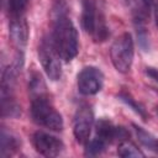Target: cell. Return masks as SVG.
<instances>
[{
    "label": "cell",
    "mask_w": 158,
    "mask_h": 158,
    "mask_svg": "<svg viewBox=\"0 0 158 158\" xmlns=\"http://www.w3.org/2000/svg\"><path fill=\"white\" fill-rule=\"evenodd\" d=\"M117 154L120 157H144V153L131 141L122 139L117 148Z\"/></svg>",
    "instance_id": "7c38bea8"
},
{
    "label": "cell",
    "mask_w": 158,
    "mask_h": 158,
    "mask_svg": "<svg viewBox=\"0 0 158 158\" xmlns=\"http://www.w3.org/2000/svg\"><path fill=\"white\" fill-rule=\"evenodd\" d=\"M153 9H154V19H156V23L158 27V0H154L153 2Z\"/></svg>",
    "instance_id": "d6986e66"
},
{
    "label": "cell",
    "mask_w": 158,
    "mask_h": 158,
    "mask_svg": "<svg viewBox=\"0 0 158 158\" xmlns=\"http://www.w3.org/2000/svg\"><path fill=\"white\" fill-rule=\"evenodd\" d=\"M81 9V26L85 32L91 35L95 42L105 41L109 32L104 14L98 9L95 0H83Z\"/></svg>",
    "instance_id": "7a4b0ae2"
},
{
    "label": "cell",
    "mask_w": 158,
    "mask_h": 158,
    "mask_svg": "<svg viewBox=\"0 0 158 158\" xmlns=\"http://www.w3.org/2000/svg\"><path fill=\"white\" fill-rule=\"evenodd\" d=\"M10 36L14 43H16V46H19L20 48L26 46L27 38H28V27H27L26 21L21 19L20 16H14V19L11 20Z\"/></svg>",
    "instance_id": "30bf717a"
},
{
    "label": "cell",
    "mask_w": 158,
    "mask_h": 158,
    "mask_svg": "<svg viewBox=\"0 0 158 158\" xmlns=\"http://www.w3.org/2000/svg\"><path fill=\"white\" fill-rule=\"evenodd\" d=\"M1 107H2V116L16 117V116H19L21 114L20 106L15 101H12L11 99H7V98H2Z\"/></svg>",
    "instance_id": "9a60e30c"
},
{
    "label": "cell",
    "mask_w": 158,
    "mask_h": 158,
    "mask_svg": "<svg viewBox=\"0 0 158 158\" xmlns=\"http://www.w3.org/2000/svg\"><path fill=\"white\" fill-rule=\"evenodd\" d=\"M93 122H94V115L89 106H81L80 109H78L74 116V125H73V133L77 142L81 144H86L89 142Z\"/></svg>",
    "instance_id": "52a82bcc"
},
{
    "label": "cell",
    "mask_w": 158,
    "mask_h": 158,
    "mask_svg": "<svg viewBox=\"0 0 158 158\" xmlns=\"http://www.w3.org/2000/svg\"><path fill=\"white\" fill-rule=\"evenodd\" d=\"M78 90L83 95H95L102 89L104 74L102 72L93 65L85 67L78 74Z\"/></svg>",
    "instance_id": "8992f818"
},
{
    "label": "cell",
    "mask_w": 158,
    "mask_h": 158,
    "mask_svg": "<svg viewBox=\"0 0 158 158\" xmlns=\"http://www.w3.org/2000/svg\"><path fill=\"white\" fill-rule=\"evenodd\" d=\"M27 2H28V0H7L9 11L14 16H20L21 12L27 6Z\"/></svg>",
    "instance_id": "e0dca14e"
},
{
    "label": "cell",
    "mask_w": 158,
    "mask_h": 158,
    "mask_svg": "<svg viewBox=\"0 0 158 158\" xmlns=\"http://www.w3.org/2000/svg\"><path fill=\"white\" fill-rule=\"evenodd\" d=\"M0 156L1 157H10L12 156L19 146H20V142L17 139V137H15L11 132L6 131L5 128L1 130V138H0Z\"/></svg>",
    "instance_id": "8fae6325"
},
{
    "label": "cell",
    "mask_w": 158,
    "mask_h": 158,
    "mask_svg": "<svg viewBox=\"0 0 158 158\" xmlns=\"http://www.w3.org/2000/svg\"><path fill=\"white\" fill-rule=\"evenodd\" d=\"M127 136V132L123 127H117L114 126L112 122L101 118L96 123V137L102 139L106 143H111L115 139H123Z\"/></svg>",
    "instance_id": "9c48e42d"
},
{
    "label": "cell",
    "mask_w": 158,
    "mask_h": 158,
    "mask_svg": "<svg viewBox=\"0 0 158 158\" xmlns=\"http://www.w3.org/2000/svg\"><path fill=\"white\" fill-rule=\"evenodd\" d=\"M146 74H147L149 78H152L156 83H158V69L152 68V67H147V68H146Z\"/></svg>",
    "instance_id": "ac0fdd59"
},
{
    "label": "cell",
    "mask_w": 158,
    "mask_h": 158,
    "mask_svg": "<svg viewBox=\"0 0 158 158\" xmlns=\"http://www.w3.org/2000/svg\"><path fill=\"white\" fill-rule=\"evenodd\" d=\"M133 127H135V131H136V133H137V137H138L139 142H141L143 146H146L147 148H149L151 151L157 152V151H158V139L154 138L151 133H148V132H147L146 130H143L142 127L136 126V125H133Z\"/></svg>",
    "instance_id": "4fadbf2b"
},
{
    "label": "cell",
    "mask_w": 158,
    "mask_h": 158,
    "mask_svg": "<svg viewBox=\"0 0 158 158\" xmlns=\"http://www.w3.org/2000/svg\"><path fill=\"white\" fill-rule=\"evenodd\" d=\"M157 153H158V151H157Z\"/></svg>",
    "instance_id": "ffe728a7"
},
{
    "label": "cell",
    "mask_w": 158,
    "mask_h": 158,
    "mask_svg": "<svg viewBox=\"0 0 158 158\" xmlns=\"http://www.w3.org/2000/svg\"><path fill=\"white\" fill-rule=\"evenodd\" d=\"M118 98H120V100H122L128 107H131L136 114H138L143 120H146V117H147V115H146V112H144V109L139 105V104H137L128 94H126V93H121L120 95H118Z\"/></svg>",
    "instance_id": "2e32d148"
},
{
    "label": "cell",
    "mask_w": 158,
    "mask_h": 158,
    "mask_svg": "<svg viewBox=\"0 0 158 158\" xmlns=\"http://www.w3.org/2000/svg\"><path fill=\"white\" fill-rule=\"evenodd\" d=\"M51 37L64 62L74 59L79 51V38L74 23L65 14H59L57 16Z\"/></svg>",
    "instance_id": "6da1fadb"
},
{
    "label": "cell",
    "mask_w": 158,
    "mask_h": 158,
    "mask_svg": "<svg viewBox=\"0 0 158 158\" xmlns=\"http://www.w3.org/2000/svg\"><path fill=\"white\" fill-rule=\"evenodd\" d=\"M38 57L47 77L53 81L59 80L62 77V58L53 43L52 37H44L41 41L38 47Z\"/></svg>",
    "instance_id": "5b68a950"
},
{
    "label": "cell",
    "mask_w": 158,
    "mask_h": 158,
    "mask_svg": "<svg viewBox=\"0 0 158 158\" xmlns=\"http://www.w3.org/2000/svg\"><path fill=\"white\" fill-rule=\"evenodd\" d=\"M133 40L131 33L123 32L120 35L110 48V57L115 69L120 73H127L133 62Z\"/></svg>",
    "instance_id": "277c9868"
},
{
    "label": "cell",
    "mask_w": 158,
    "mask_h": 158,
    "mask_svg": "<svg viewBox=\"0 0 158 158\" xmlns=\"http://www.w3.org/2000/svg\"><path fill=\"white\" fill-rule=\"evenodd\" d=\"M32 143L35 149L44 157H57L64 148V144L59 138L42 131H37L33 133Z\"/></svg>",
    "instance_id": "ba28073f"
},
{
    "label": "cell",
    "mask_w": 158,
    "mask_h": 158,
    "mask_svg": "<svg viewBox=\"0 0 158 158\" xmlns=\"http://www.w3.org/2000/svg\"><path fill=\"white\" fill-rule=\"evenodd\" d=\"M106 142H104L102 139L95 137L94 139L89 141L86 143V148H85V154L86 156H98L100 153H102L105 151L106 147Z\"/></svg>",
    "instance_id": "5bb4252c"
},
{
    "label": "cell",
    "mask_w": 158,
    "mask_h": 158,
    "mask_svg": "<svg viewBox=\"0 0 158 158\" xmlns=\"http://www.w3.org/2000/svg\"><path fill=\"white\" fill-rule=\"evenodd\" d=\"M31 116L32 120L46 128L52 131H62L63 130V118L62 115L51 105L44 95L36 96L32 99L31 102Z\"/></svg>",
    "instance_id": "3957f363"
}]
</instances>
